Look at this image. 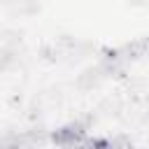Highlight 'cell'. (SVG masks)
I'll return each mask as SVG.
<instances>
[{"label": "cell", "mask_w": 149, "mask_h": 149, "mask_svg": "<svg viewBox=\"0 0 149 149\" xmlns=\"http://www.w3.org/2000/svg\"><path fill=\"white\" fill-rule=\"evenodd\" d=\"M88 133V126L84 121H68L63 126H58L51 133V142L58 147H74V144H84Z\"/></svg>", "instance_id": "1"}]
</instances>
